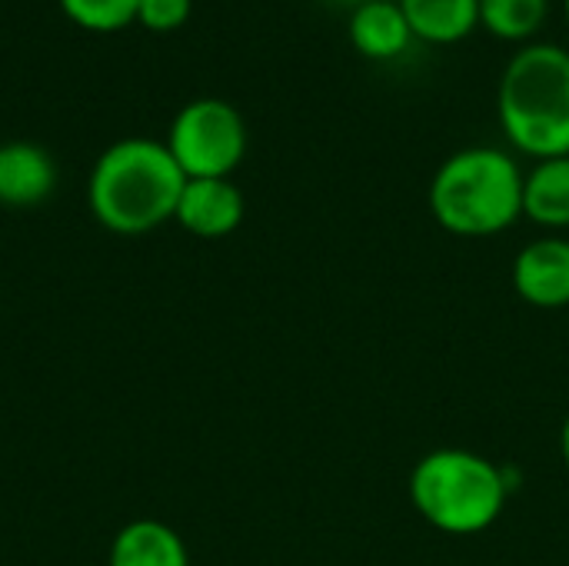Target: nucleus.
Segmentation results:
<instances>
[{
  "label": "nucleus",
  "instance_id": "nucleus-1",
  "mask_svg": "<svg viewBox=\"0 0 569 566\" xmlns=\"http://www.w3.org/2000/svg\"><path fill=\"white\" fill-rule=\"evenodd\" d=\"M183 183L187 177L163 140L123 137L97 157L87 203L93 220L113 234H150L173 220Z\"/></svg>",
  "mask_w": 569,
  "mask_h": 566
},
{
  "label": "nucleus",
  "instance_id": "nucleus-2",
  "mask_svg": "<svg viewBox=\"0 0 569 566\" xmlns=\"http://www.w3.org/2000/svg\"><path fill=\"white\" fill-rule=\"evenodd\" d=\"M497 117L507 143L533 160L569 157V50L523 43L497 87Z\"/></svg>",
  "mask_w": 569,
  "mask_h": 566
},
{
  "label": "nucleus",
  "instance_id": "nucleus-3",
  "mask_svg": "<svg viewBox=\"0 0 569 566\" xmlns=\"http://www.w3.org/2000/svg\"><path fill=\"white\" fill-rule=\"evenodd\" d=\"M430 214L453 237H497L523 217V170L500 147H463L430 180Z\"/></svg>",
  "mask_w": 569,
  "mask_h": 566
},
{
  "label": "nucleus",
  "instance_id": "nucleus-4",
  "mask_svg": "<svg viewBox=\"0 0 569 566\" xmlns=\"http://www.w3.org/2000/svg\"><path fill=\"white\" fill-rule=\"evenodd\" d=\"M410 500L420 517L450 537H473L493 527L510 500L503 467L460 447L427 454L410 474Z\"/></svg>",
  "mask_w": 569,
  "mask_h": 566
},
{
  "label": "nucleus",
  "instance_id": "nucleus-5",
  "mask_svg": "<svg viewBox=\"0 0 569 566\" xmlns=\"http://www.w3.org/2000/svg\"><path fill=\"white\" fill-rule=\"evenodd\" d=\"M163 143L187 180L230 177L247 153V123L233 103L197 97L177 110Z\"/></svg>",
  "mask_w": 569,
  "mask_h": 566
},
{
  "label": "nucleus",
  "instance_id": "nucleus-6",
  "mask_svg": "<svg viewBox=\"0 0 569 566\" xmlns=\"http://www.w3.org/2000/svg\"><path fill=\"white\" fill-rule=\"evenodd\" d=\"M243 210V193L230 177H200L183 183L173 220L193 237L220 240L240 227Z\"/></svg>",
  "mask_w": 569,
  "mask_h": 566
},
{
  "label": "nucleus",
  "instance_id": "nucleus-7",
  "mask_svg": "<svg viewBox=\"0 0 569 566\" xmlns=\"http://www.w3.org/2000/svg\"><path fill=\"white\" fill-rule=\"evenodd\" d=\"M513 287L520 300L540 310L569 307V240L540 237L513 260Z\"/></svg>",
  "mask_w": 569,
  "mask_h": 566
},
{
  "label": "nucleus",
  "instance_id": "nucleus-8",
  "mask_svg": "<svg viewBox=\"0 0 569 566\" xmlns=\"http://www.w3.org/2000/svg\"><path fill=\"white\" fill-rule=\"evenodd\" d=\"M57 187L53 157L30 140L0 143V203L3 207H37Z\"/></svg>",
  "mask_w": 569,
  "mask_h": 566
},
{
  "label": "nucleus",
  "instance_id": "nucleus-9",
  "mask_svg": "<svg viewBox=\"0 0 569 566\" xmlns=\"http://www.w3.org/2000/svg\"><path fill=\"white\" fill-rule=\"evenodd\" d=\"M347 37L367 60L390 63L413 47V30L397 0H367L350 10Z\"/></svg>",
  "mask_w": 569,
  "mask_h": 566
},
{
  "label": "nucleus",
  "instance_id": "nucleus-10",
  "mask_svg": "<svg viewBox=\"0 0 569 566\" xmlns=\"http://www.w3.org/2000/svg\"><path fill=\"white\" fill-rule=\"evenodd\" d=\"M110 566H190L183 537L160 520H133L110 544Z\"/></svg>",
  "mask_w": 569,
  "mask_h": 566
},
{
  "label": "nucleus",
  "instance_id": "nucleus-11",
  "mask_svg": "<svg viewBox=\"0 0 569 566\" xmlns=\"http://www.w3.org/2000/svg\"><path fill=\"white\" fill-rule=\"evenodd\" d=\"M413 40L423 43H460L480 27V3L477 0H397Z\"/></svg>",
  "mask_w": 569,
  "mask_h": 566
},
{
  "label": "nucleus",
  "instance_id": "nucleus-12",
  "mask_svg": "<svg viewBox=\"0 0 569 566\" xmlns=\"http://www.w3.org/2000/svg\"><path fill=\"white\" fill-rule=\"evenodd\" d=\"M523 217L547 230L569 227V157L537 160L523 173Z\"/></svg>",
  "mask_w": 569,
  "mask_h": 566
},
{
  "label": "nucleus",
  "instance_id": "nucleus-13",
  "mask_svg": "<svg viewBox=\"0 0 569 566\" xmlns=\"http://www.w3.org/2000/svg\"><path fill=\"white\" fill-rule=\"evenodd\" d=\"M480 27L507 43H533L543 30L550 0H477Z\"/></svg>",
  "mask_w": 569,
  "mask_h": 566
},
{
  "label": "nucleus",
  "instance_id": "nucleus-14",
  "mask_svg": "<svg viewBox=\"0 0 569 566\" xmlns=\"http://www.w3.org/2000/svg\"><path fill=\"white\" fill-rule=\"evenodd\" d=\"M137 3L140 0H60L63 13L73 23L87 30H100V33L120 30L130 20H137Z\"/></svg>",
  "mask_w": 569,
  "mask_h": 566
},
{
  "label": "nucleus",
  "instance_id": "nucleus-15",
  "mask_svg": "<svg viewBox=\"0 0 569 566\" xmlns=\"http://www.w3.org/2000/svg\"><path fill=\"white\" fill-rule=\"evenodd\" d=\"M190 10H193V0H140L137 20L147 30H177L187 23Z\"/></svg>",
  "mask_w": 569,
  "mask_h": 566
},
{
  "label": "nucleus",
  "instance_id": "nucleus-16",
  "mask_svg": "<svg viewBox=\"0 0 569 566\" xmlns=\"http://www.w3.org/2000/svg\"><path fill=\"white\" fill-rule=\"evenodd\" d=\"M560 457H563V464H567L569 470V414L567 420H563V430H560Z\"/></svg>",
  "mask_w": 569,
  "mask_h": 566
},
{
  "label": "nucleus",
  "instance_id": "nucleus-17",
  "mask_svg": "<svg viewBox=\"0 0 569 566\" xmlns=\"http://www.w3.org/2000/svg\"><path fill=\"white\" fill-rule=\"evenodd\" d=\"M333 3H343V7H350V10H353V7H360V3H367V0H333Z\"/></svg>",
  "mask_w": 569,
  "mask_h": 566
},
{
  "label": "nucleus",
  "instance_id": "nucleus-18",
  "mask_svg": "<svg viewBox=\"0 0 569 566\" xmlns=\"http://www.w3.org/2000/svg\"><path fill=\"white\" fill-rule=\"evenodd\" d=\"M563 17H567V27H569V0H563Z\"/></svg>",
  "mask_w": 569,
  "mask_h": 566
}]
</instances>
